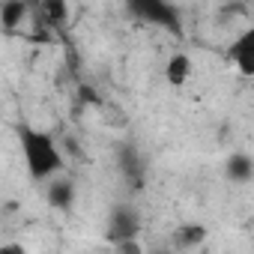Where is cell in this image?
Instances as JSON below:
<instances>
[{"mask_svg": "<svg viewBox=\"0 0 254 254\" xmlns=\"http://www.w3.org/2000/svg\"><path fill=\"white\" fill-rule=\"evenodd\" d=\"M0 254H27V248L18 245V242H3L0 245Z\"/></svg>", "mask_w": 254, "mask_h": 254, "instance_id": "13", "label": "cell"}, {"mask_svg": "<svg viewBox=\"0 0 254 254\" xmlns=\"http://www.w3.org/2000/svg\"><path fill=\"white\" fill-rule=\"evenodd\" d=\"M114 248H117V254H144V248H141V242H138V239L120 242V245H114Z\"/></svg>", "mask_w": 254, "mask_h": 254, "instance_id": "12", "label": "cell"}, {"mask_svg": "<svg viewBox=\"0 0 254 254\" xmlns=\"http://www.w3.org/2000/svg\"><path fill=\"white\" fill-rule=\"evenodd\" d=\"M48 189H45V200H48V206L51 209H60V212H69L72 206H75V183L66 177V174H60V177H54L51 183H45Z\"/></svg>", "mask_w": 254, "mask_h": 254, "instance_id": "5", "label": "cell"}, {"mask_svg": "<svg viewBox=\"0 0 254 254\" xmlns=\"http://www.w3.org/2000/svg\"><path fill=\"white\" fill-rule=\"evenodd\" d=\"M129 12L138 15L144 24H156V27H162V30H171L174 36H183L180 12H177V6L165 3V0H132V3H129Z\"/></svg>", "mask_w": 254, "mask_h": 254, "instance_id": "2", "label": "cell"}, {"mask_svg": "<svg viewBox=\"0 0 254 254\" xmlns=\"http://www.w3.org/2000/svg\"><path fill=\"white\" fill-rule=\"evenodd\" d=\"M18 138H21L24 168H27V174H30L33 183H51L54 177L63 174L66 159H63L57 141H54L48 132H39V129H30V126H21V129H18Z\"/></svg>", "mask_w": 254, "mask_h": 254, "instance_id": "1", "label": "cell"}, {"mask_svg": "<svg viewBox=\"0 0 254 254\" xmlns=\"http://www.w3.org/2000/svg\"><path fill=\"white\" fill-rule=\"evenodd\" d=\"M138 233H141V215H138L132 206H114V209H111L108 227H105V239H108L111 245L138 239Z\"/></svg>", "mask_w": 254, "mask_h": 254, "instance_id": "3", "label": "cell"}, {"mask_svg": "<svg viewBox=\"0 0 254 254\" xmlns=\"http://www.w3.org/2000/svg\"><path fill=\"white\" fill-rule=\"evenodd\" d=\"M39 12H42V24L48 27H57V24H66V15H69V6L66 3H57V0H48V3H42L39 6Z\"/></svg>", "mask_w": 254, "mask_h": 254, "instance_id": "11", "label": "cell"}, {"mask_svg": "<svg viewBox=\"0 0 254 254\" xmlns=\"http://www.w3.org/2000/svg\"><path fill=\"white\" fill-rule=\"evenodd\" d=\"M27 15H30V6L24 0H3L0 3V24H3V30H15L18 24H24Z\"/></svg>", "mask_w": 254, "mask_h": 254, "instance_id": "9", "label": "cell"}, {"mask_svg": "<svg viewBox=\"0 0 254 254\" xmlns=\"http://www.w3.org/2000/svg\"><path fill=\"white\" fill-rule=\"evenodd\" d=\"M191 72H194V63H191V57L186 51H174L168 57V63H165V81L171 87H186Z\"/></svg>", "mask_w": 254, "mask_h": 254, "instance_id": "6", "label": "cell"}, {"mask_svg": "<svg viewBox=\"0 0 254 254\" xmlns=\"http://www.w3.org/2000/svg\"><path fill=\"white\" fill-rule=\"evenodd\" d=\"M224 177H227L230 183H236V186L248 183V180L254 177V159H251L248 153H233V156L224 162Z\"/></svg>", "mask_w": 254, "mask_h": 254, "instance_id": "8", "label": "cell"}, {"mask_svg": "<svg viewBox=\"0 0 254 254\" xmlns=\"http://www.w3.org/2000/svg\"><path fill=\"white\" fill-rule=\"evenodd\" d=\"M120 165H123V174L132 186H144V168H141V159H138V153L132 147H126L120 153Z\"/></svg>", "mask_w": 254, "mask_h": 254, "instance_id": "10", "label": "cell"}, {"mask_svg": "<svg viewBox=\"0 0 254 254\" xmlns=\"http://www.w3.org/2000/svg\"><path fill=\"white\" fill-rule=\"evenodd\" d=\"M206 236H209V230H206L203 224H197V221H186V224H180V227L171 233V245L180 248V251H191V248L203 245Z\"/></svg>", "mask_w": 254, "mask_h": 254, "instance_id": "7", "label": "cell"}, {"mask_svg": "<svg viewBox=\"0 0 254 254\" xmlns=\"http://www.w3.org/2000/svg\"><path fill=\"white\" fill-rule=\"evenodd\" d=\"M227 57H230V63L236 66L239 75L254 78V24H248V27L230 42Z\"/></svg>", "mask_w": 254, "mask_h": 254, "instance_id": "4", "label": "cell"}]
</instances>
